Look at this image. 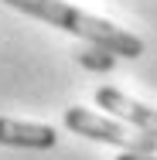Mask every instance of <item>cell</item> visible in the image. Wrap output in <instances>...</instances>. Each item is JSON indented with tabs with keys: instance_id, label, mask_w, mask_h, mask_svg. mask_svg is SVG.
<instances>
[{
	"instance_id": "obj_1",
	"label": "cell",
	"mask_w": 157,
	"mask_h": 160,
	"mask_svg": "<svg viewBox=\"0 0 157 160\" xmlns=\"http://www.w3.org/2000/svg\"><path fill=\"white\" fill-rule=\"evenodd\" d=\"M3 3L28 14V17L44 21V24H55V28L75 34V38H86L89 44H99L113 55H123V58H140L144 55V41L137 34L123 31V28H116V24L96 17V14H86V10H79L65 0H3Z\"/></svg>"
},
{
	"instance_id": "obj_6",
	"label": "cell",
	"mask_w": 157,
	"mask_h": 160,
	"mask_svg": "<svg viewBox=\"0 0 157 160\" xmlns=\"http://www.w3.org/2000/svg\"><path fill=\"white\" fill-rule=\"evenodd\" d=\"M116 160H157V153H120Z\"/></svg>"
},
{
	"instance_id": "obj_3",
	"label": "cell",
	"mask_w": 157,
	"mask_h": 160,
	"mask_svg": "<svg viewBox=\"0 0 157 160\" xmlns=\"http://www.w3.org/2000/svg\"><path fill=\"white\" fill-rule=\"evenodd\" d=\"M96 102H99V109H109L113 116H120V119L130 123L133 129H140V133H147V136L157 140V109L137 102V99H130L126 92L113 89V85L96 89Z\"/></svg>"
},
{
	"instance_id": "obj_2",
	"label": "cell",
	"mask_w": 157,
	"mask_h": 160,
	"mask_svg": "<svg viewBox=\"0 0 157 160\" xmlns=\"http://www.w3.org/2000/svg\"><path fill=\"white\" fill-rule=\"evenodd\" d=\"M65 126L79 136H89L99 143H109V147H120L123 153H157V140L140 133V129H130L116 119H106L92 109H82V106H68L65 109Z\"/></svg>"
},
{
	"instance_id": "obj_5",
	"label": "cell",
	"mask_w": 157,
	"mask_h": 160,
	"mask_svg": "<svg viewBox=\"0 0 157 160\" xmlns=\"http://www.w3.org/2000/svg\"><path fill=\"white\" fill-rule=\"evenodd\" d=\"M79 65H86V68H92V72H109L113 65H116V55L113 51H106V48H86V51H79Z\"/></svg>"
},
{
	"instance_id": "obj_4",
	"label": "cell",
	"mask_w": 157,
	"mask_h": 160,
	"mask_svg": "<svg viewBox=\"0 0 157 160\" xmlns=\"http://www.w3.org/2000/svg\"><path fill=\"white\" fill-rule=\"evenodd\" d=\"M0 143L28 147V150H51L58 143V133H55V126H44V123H21V119L0 116Z\"/></svg>"
}]
</instances>
